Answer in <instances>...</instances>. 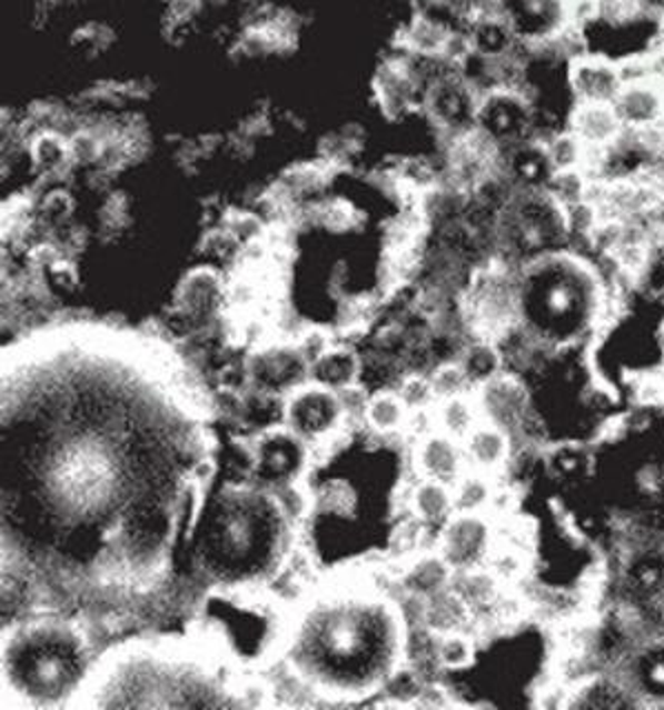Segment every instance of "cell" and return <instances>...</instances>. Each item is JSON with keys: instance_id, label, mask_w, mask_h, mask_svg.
Listing matches in <instances>:
<instances>
[{"instance_id": "obj_1", "label": "cell", "mask_w": 664, "mask_h": 710, "mask_svg": "<svg viewBox=\"0 0 664 710\" xmlns=\"http://www.w3.org/2000/svg\"><path fill=\"white\" fill-rule=\"evenodd\" d=\"M496 13L512 27L516 38L549 40L565 29V0H496Z\"/></svg>"}, {"instance_id": "obj_2", "label": "cell", "mask_w": 664, "mask_h": 710, "mask_svg": "<svg viewBox=\"0 0 664 710\" xmlns=\"http://www.w3.org/2000/svg\"><path fill=\"white\" fill-rule=\"evenodd\" d=\"M621 67L603 58H576L572 64V87L578 102H612L623 89Z\"/></svg>"}, {"instance_id": "obj_3", "label": "cell", "mask_w": 664, "mask_h": 710, "mask_svg": "<svg viewBox=\"0 0 664 710\" xmlns=\"http://www.w3.org/2000/svg\"><path fill=\"white\" fill-rule=\"evenodd\" d=\"M614 107L625 129L643 131L663 120L664 93L647 80L627 82L614 100Z\"/></svg>"}, {"instance_id": "obj_4", "label": "cell", "mask_w": 664, "mask_h": 710, "mask_svg": "<svg viewBox=\"0 0 664 710\" xmlns=\"http://www.w3.org/2000/svg\"><path fill=\"white\" fill-rule=\"evenodd\" d=\"M572 131L585 147H612L625 131L612 102H578L572 116Z\"/></svg>"}, {"instance_id": "obj_5", "label": "cell", "mask_w": 664, "mask_h": 710, "mask_svg": "<svg viewBox=\"0 0 664 710\" xmlns=\"http://www.w3.org/2000/svg\"><path fill=\"white\" fill-rule=\"evenodd\" d=\"M485 544H487L485 522L476 513L467 511L447 527L445 540H443V551H445V558L449 564L467 567V564H474L483 556Z\"/></svg>"}, {"instance_id": "obj_6", "label": "cell", "mask_w": 664, "mask_h": 710, "mask_svg": "<svg viewBox=\"0 0 664 710\" xmlns=\"http://www.w3.org/2000/svg\"><path fill=\"white\" fill-rule=\"evenodd\" d=\"M29 160L44 178L62 176L71 164V149L69 136L58 129H38L29 140Z\"/></svg>"}, {"instance_id": "obj_7", "label": "cell", "mask_w": 664, "mask_h": 710, "mask_svg": "<svg viewBox=\"0 0 664 710\" xmlns=\"http://www.w3.org/2000/svg\"><path fill=\"white\" fill-rule=\"evenodd\" d=\"M420 464L432 480L447 484L458 478L460 456L449 438L434 436L420 449Z\"/></svg>"}, {"instance_id": "obj_8", "label": "cell", "mask_w": 664, "mask_h": 710, "mask_svg": "<svg viewBox=\"0 0 664 710\" xmlns=\"http://www.w3.org/2000/svg\"><path fill=\"white\" fill-rule=\"evenodd\" d=\"M358 369H360V364H358L356 356L347 349H329L325 356H320L311 364V371H314L318 384L334 389V391L356 382Z\"/></svg>"}, {"instance_id": "obj_9", "label": "cell", "mask_w": 664, "mask_h": 710, "mask_svg": "<svg viewBox=\"0 0 664 710\" xmlns=\"http://www.w3.org/2000/svg\"><path fill=\"white\" fill-rule=\"evenodd\" d=\"M454 493H449L445 482L425 480L414 491V511L423 522H443L454 509Z\"/></svg>"}, {"instance_id": "obj_10", "label": "cell", "mask_w": 664, "mask_h": 710, "mask_svg": "<svg viewBox=\"0 0 664 710\" xmlns=\"http://www.w3.org/2000/svg\"><path fill=\"white\" fill-rule=\"evenodd\" d=\"M467 609L469 604L458 593L438 591L429 598V604L425 607V622L443 636L454 633L463 624Z\"/></svg>"}, {"instance_id": "obj_11", "label": "cell", "mask_w": 664, "mask_h": 710, "mask_svg": "<svg viewBox=\"0 0 664 710\" xmlns=\"http://www.w3.org/2000/svg\"><path fill=\"white\" fill-rule=\"evenodd\" d=\"M467 453L478 467L494 469L507 458V436L498 427H474L467 440Z\"/></svg>"}, {"instance_id": "obj_12", "label": "cell", "mask_w": 664, "mask_h": 710, "mask_svg": "<svg viewBox=\"0 0 664 710\" xmlns=\"http://www.w3.org/2000/svg\"><path fill=\"white\" fill-rule=\"evenodd\" d=\"M407 416H409V409L407 404L403 402V398L392 391H385V393H378L369 400V407H367V420L383 433H389V431H396L400 429L405 422H407Z\"/></svg>"}, {"instance_id": "obj_13", "label": "cell", "mask_w": 664, "mask_h": 710, "mask_svg": "<svg viewBox=\"0 0 664 710\" xmlns=\"http://www.w3.org/2000/svg\"><path fill=\"white\" fill-rule=\"evenodd\" d=\"M449 580V569L443 560H434V558H427V560H420L412 573H409V587L414 589L416 596H436L438 591L445 589Z\"/></svg>"}, {"instance_id": "obj_14", "label": "cell", "mask_w": 664, "mask_h": 710, "mask_svg": "<svg viewBox=\"0 0 664 710\" xmlns=\"http://www.w3.org/2000/svg\"><path fill=\"white\" fill-rule=\"evenodd\" d=\"M547 160L556 171H567V169H578L585 158V144L578 140L574 131L556 136L547 144Z\"/></svg>"}, {"instance_id": "obj_15", "label": "cell", "mask_w": 664, "mask_h": 710, "mask_svg": "<svg viewBox=\"0 0 664 710\" xmlns=\"http://www.w3.org/2000/svg\"><path fill=\"white\" fill-rule=\"evenodd\" d=\"M429 380H432L436 398H440V400L463 396L469 384V376L465 373L463 364H443L434 371V376Z\"/></svg>"}, {"instance_id": "obj_16", "label": "cell", "mask_w": 664, "mask_h": 710, "mask_svg": "<svg viewBox=\"0 0 664 710\" xmlns=\"http://www.w3.org/2000/svg\"><path fill=\"white\" fill-rule=\"evenodd\" d=\"M440 422L452 436H469L474 431V411L463 396L443 400Z\"/></svg>"}, {"instance_id": "obj_17", "label": "cell", "mask_w": 664, "mask_h": 710, "mask_svg": "<svg viewBox=\"0 0 664 710\" xmlns=\"http://www.w3.org/2000/svg\"><path fill=\"white\" fill-rule=\"evenodd\" d=\"M472 653H474L472 642L465 636H460L458 631L445 633L443 642L438 644V660L449 669L465 667L472 660Z\"/></svg>"}, {"instance_id": "obj_18", "label": "cell", "mask_w": 664, "mask_h": 710, "mask_svg": "<svg viewBox=\"0 0 664 710\" xmlns=\"http://www.w3.org/2000/svg\"><path fill=\"white\" fill-rule=\"evenodd\" d=\"M496 367H498V356L487 344L472 347L467 353V360L463 362V369L469 376V380H489Z\"/></svg>"}, {"instance_id": "obj_19", "label": "cell", "mask_w": 664, "mask_h": 710, "mask_svg": "<svg viewBox=\"0 0 664 710\" xmlns=\"http://www.w3.org/2000/svg\"><path fill=\"white\" fill-rule=\"evenodd\" d=\"M398 396L403 398V402L407 404L409 411L427 409L429 402L436 398L434 387H432V380H429V378H420V376L407 378V380L400 384Z\"/></svg>"}, {"instance_id": "obj_20", "label": "cell", "mask_w": 664, "mask_h": 710, "mask_svg": "<svg viewBox=\"0 0 664 710\" xmlns=\"http://www.w3.org/2000/svg\"><path fill=\"white\" fill-rule=\"evenodd\" d=\"M454 502L463 509V511H476L480 509L483 504L489 502V487L483 482V478H467L456 496H454Z\"/></svg>"}, {"instance_id": "obj_21", "label": "cell", "mask_w": 664, "mask_h": 710, "mask_svg": "<svg viewBox=\"0 0 664 710\" xmlns=\"http://www.w3.org/2000/svg\"><path fill=\"white\" fill-rule=\"evenodd\" d=\"M336 398H338V407L343 409L345 416H349V418L367 416V407H369V400H371V398H367L365 389L356 387L354 382L347 384V387H343V389H338V391H336Z\"/></svg>"}, {"instance_id": "obj_22", "label": "cell", "mask_w": 664, "mask_h": 710, "mask_svg": "<svg viewBox=\"0 0 664 710\" xmlns=\"http://www.w3.org/2000/svg\"><path fill=\"white\" fill-rule=\"evenodd\" d=\"M463 587L460 589V598L472 604V602H483V600H489L492 593H494V580L485 573H467L465 580H463Z\"/></svg>"}]
</instances>
